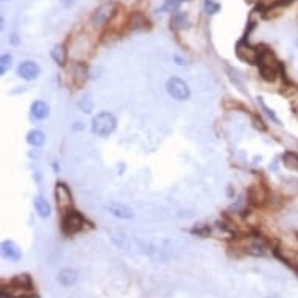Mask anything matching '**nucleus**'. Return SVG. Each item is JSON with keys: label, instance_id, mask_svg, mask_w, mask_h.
Returning a JSON list of instances; mask_svg holds the SVG:
<instances>
[{"label": "nucleus", "instance_id": "1", "mask_svg": "<svg viewBox=\"0 0 298 298\" xmlns=\"http://www.w3.org/2000/svg\"><path fill=\"white\" fill-rule=\"evenodd\" d=\"M0 298H39V295L30 273H19L9 280H2Z\"/></svg>", "mask_w": 298, "mask_h": 298}, {"label": "nucleus", "instance_id": "27", "mask_svg": "<svg viewBox=\"0 0 298 298\" xmlns=\"http://www.w3.org/2000/svg\"><path fill=\"white\" fill-rule=\"evenodd\" d=\"M181 3L183 0H164V6L161 8V11H170V13H173V11H178Z\"/></svg>", "mask_w": 298, "mask_h": 298}, {"label": "nucleus", "instance_id": "20", "mask_svg": "<svg viewBox=\"0 0 298 298\" xmlns=\"http://www.w3.org/2000/svg\"><path fill=\"white\" fill-rule=\"evenodd\" d=\"M25 139H27V144L34 149H39L45 144V135L41 130H30Z\"/></svg>", "mask_w": 298, "mask_h": 298}, {"label": "nucleus", "instance_id": "28", "mask_svg": "<svg viewBox=\"0 0 298 298\" xmlns=\"http://www.w3.org/2000/svg\"><path fill=\"white\" fill-rule=\"evenodd\" d=\"M252 121H253V124H255V127L258 128V130H261V131H267V127H266V124L261 121V117H258V116H253L252 117Z\"/></svg>", "mask_w": 298, "mask_h": 298}, {"label": "nucleus", "instance_id": "24", "mask_svg": "<svg viewBox=\"0 0 298 298\" xmlns=\"http://www.w3.org/2000/svg\"><path fill=\"white\" fill-rule=\"evenodd\" d=\"M13 66V56L9 53H3L0 58V75H5L8 70Z\"/></svg>", "mask_w": 298, "mask_h": 298}, {"label": "nucleus", "instance_id": "13", "mask_svg": "<svg viewBox=\"0 0 298 298\" xmlns=\"http://www.w3.org/2000/svg\"><path fill=\"white\" fill-rule=\"evenodd\" d=\"M106 209H108L113 216L119 217V219H133L135 217V211L130 206L124 205V203H117V201H111V203L106 205Z\"/></svg>", "mask_w": 298, "mask_h": 298}, {"label": "nucleus", "instance_id": "14", "mask_svg": "<svg viewBox=\"0 0 298 298\" xmlns=\"http://www.w3.org/2000/svg\"><path fill=\"white\" fill-rule=\"evenodd\" d=\"M2 255L9 261L17 262L22 258V250L19 248V245L14 241H3L2 242Z\"/></svg>", "mask_w": 298, "mask_h": 298}, {"label": "nucleus", "instance_id": "25", "mask_svg": "<svg viewBox=\"0 0 298 298\" xmlns=\"http://www.w3.org/2000/svg\"><path fill=\"white\" fill-rule=\"evenodd\" d=\"M203 5H205V11H206L208 16H214L220 11V5L214 2V0H205Z\"/></svg>", "mask_w": 298, "mask_h": 298}, {"label": "nucleus", "instance_id": "9", "mask_svg": "<svg viewBox=\"0 0 298 298\" xmlns=\"http://www.w3.org/2000/svg\"><path fill=\"white\" fill-rule=\"evenodd\" d=\"M269 201V190L262 184H252L247 190V203L252 206H264Z\"/></svg>", "mask_w": 298, "mask_h": 298}, {"label": "nucleus", "instance_id": "35", "mask_svg": "<svg viewBox=\"0 0 298 298\" xmlns=\"http://www.w3.org/2000/svg\"><path fill=\"white\" fill-rule=\"evenodd\" d=\"M183 2H189V0H183Z\"/></svg>", "mask_w": 298, "mask_h": 298}, {"label": "nucleus", "instance_id": "21", "mask_svg": "<svg viewBox=\"0 0 298 298\" xmlns=\"http://www.w3.org/2000/svg\"><path fill=\"white\" fill-rule=\"evenodd\" d=\"M130 25H131V30H144L149 27V20L139 14V13H135L131 16V20H130Z\"/></svg>", "mask_w": 298, "mask_h": 298}, {"label": "nucleus", "instance_id": "2", "mask_svg": "<svg viewBox=\"0 0 298 298\" xmlns=\"http://www.w3.org/2000/svg\"><path fill=\"white\" fill-rule=\"evenodd\" d=\"M259 77L267 83H275L278 77L286 78V70L275 52L267 45H259V58H258Z\"/></svg>", "mask_w": 298, "mask_h": 298}, {"label": "nucleus", "instance_id": "32", "mask_svg": "<svg viewBox=\"0 0 298 298\" xmlns=\"http://www.w3.org/2000/svg\"><path fill=\"white\" fill-rule=\"evenodd\" d=\"M74 130H83V128H85V127H83V124H80V122H77L74 127H72Z\"/></svg>", "mask_w": 298, "mask_h": 298}, {"label": "nucleus", "instance_id": "7", "mask_svg": "<svg viewBox=\"0 0 298 298\" xmlns=\"http://www.w3.org/2000/svg\"><path fill=\"white\" fill-rule=\"evenodd\" d=\"M236 55H237V58L248 64H258L259 45H250L247 42V39H242L236 44Z\"/></svg>", "mask_w": 298, "mask_h": 298}, {"label": "nucleus", "instance_id": "33", "mask_svg": "<svg viewBox=\"0 0 298 298\" xmlns=\"http://www.w3.org/2000/svg\"><path fill=\"white\" fill-rule=\"evenodd\" d=\"M2 2H11V0H2Z\"/></svg>", "mask_w": 298, "mask_h": 298}, {"label": "nucleus", "instance_id": "30", "mask_svg": "<svg viewBox=\"0 0 298 298\" xmlns=\"http://www.w3.org/2000/svg\"><path fill=\"white\" fill-rule=\"evenodd\" d=\"M175 61H176L178 66H186V61H184L183 58H180V56H175Z\"/></svg>", "mask_w": 298, "mask_h": 298}, {"label": "nucleus", "instance_id": "26", "mask_svg": "<svg viewBox=\"0 0 298 298\" xmlns=\"http://www.w3.org/2000/svg\"><path fill=\"white\" fill-rule=\"evenodd\" d=\"M192 234H197L198 237H208L211 234V226L200 223V225H197L192 228Z\"/></svg>", "mask_w": 298, "mask_h": 298}, {"label": "nucleus", "instance_id": "11", "mask_svg": "<svg viewBox=\"0 0 298 298\" xmlns=\"http://www.w3.org/2000/svg\"><path fill=\"white\" fill-rule=\"evenodd\" d=\"M17 75L27 81H33L41 75V67L34 61H22L17 66Z\"/></svg>", "mask_w": 298, "mask_h": 298}, {"label": "nucleus", "instance_id": "6", "mask_svg": "<svg viewBox=\"0 0 298 298\" xmlns=\"http://www.w3.org/2000/svg\"><path fill=\"white\" fill-rule=\"evenodd\" d=\"M55 200H56V206H58L59 214H63V212L74 208L72 192H70L69 186L63 181H56V184H55Z\"/></svg>", "mask_w": 298, "mask_h": 298}, {"label": "nucleus", "instance_id": "31", "mask_svg": "<svg viewBox=\"0 0 298 298\" xmlns=\"http://www.w3.org/2000/svg\"><path fill=\"white\" fill-rule=\"evenodd\" d=\"M117 170H119V175H122V172L125 170V164H124V162L119 164V165H117Z\"/></svg>", "mask_w": 298, "mask_h": 298}, {"label": "nucleus", "instance_id": "15", "mask_svg": "<svg viewBox=\"0 0 298 298\" xmlns=\"http://www.w3.org/2000/svg\"><path fill=\"white\" fill-rule=\"evenodd\" d=\"M33 205H34V209H36L38 216L41 219H49L50 214H52V206L50 203L47 201L42 195H36L33 200Z\"/></svg>", "mask_w": 298, "mask_h": 298}, {"label": "nucleus", "instance_id": "17", "mask_svg": "<svg viewBox=\"0 0 298 298\" xmlns=\"http://www.w3.org/2000/svg\"><path fill=\"white\" fill-rule=\"evenodd\" d=\"M281 161L286 169H289L292 172H298V153L292 150H286L281 154Z\"/></svg>", "mask_w": 298, "mask_h": 298}, {"label": "nucleus", "instance_id": "18", "mask_svg": "<svg viewBox=\"0 0 298 298\" xmlns=\"http://www.w3.org/2000/svg\"><path fill=\"white\" fill-rule=\"evenodd\" d=\"M77 280H78V273L74 269H63L61 272H59V275H58L59 284H63L64 288H69V286L75 284Z\"/></svg>", "mask_w": 298, "mask_h": 298}, {"label": "nucleus", "instance_id": "5", "mask_svg": "<svg viewBox=\"0 0 298 298\" xmlns=\"http://www.w3.org/2000/svg\"><path fill=\"white\" fill-rule=\"evenodd\" d=\"M165 91L170 95L172 99L178 100V102H186L190 99V88L189 85L178 77H170L167 81H165Z\"/></svg>", "mask_w": 298, "mask_h": 298}, {"label": "nucleus", "instance_id": "16", "mask_svg": "<svg viewBox=\"0 0 298 298\" xmlns=\"http://www.w3.org/2000/svg\"><path fill=\"white\" fill-rule=\"evenodd\" d=\"M50 55H52V59L59 67H64L67 64V50H66V45L64 44L53 45Z\"/></svg>", "mask_w": 298, "mask_h": 298}, {"label": "nucleus", "instance_id": "4", "mask_svg": "<svg viewBox=\"0 0 298 298\" xmlns=\"http://www.w3.org/2000/svg\"><path fill=\"white\" fill-rule=\"evenodd\" d=\"M116 128H117V119L110 111L97 113L92 117L91 130H92L94 135H97L100 138H108L110 135L114 133Z\"/></svg>", "mask_w": 298, "mask_h": 298}, {"label": "nucleus", "instance_id": "29", "mask_svg": "<svg viewBox=\"0 0 298 298\" xmlns=\"http://www.w3.org/2000/svg\"><path fill=\"white\" fill-rule=\"evenodd\" d=\"M9 44H11V45H19V44H20V39H19V34H17V33H11Z\"/></svg>", "mask_w": 298, "mask_h": 298}, {"label": "nucleus", "instance_id": "19", "mask_svg": "<svg viewBox=\"0 0 298 298\" xmlns=\"http://www.w3.org/2000/svg\"><path fill=\"white\" fill-rule=\"evenodd\" d=\"M190 25V20H189V16L186 13H181V11H178L175 13L170 19V27L173 30H187Z\"/></svg>", "mask_w": 298, "mask_h": 298}, {"label": "nucleus", "instance_id": "12", "mask_svg": "<svg viewBox=\"0 0 298 298\" xmlns=\"http://www.w3.org/2000/svg\"><path fill=\"white\" fill-rule=\"evenodd\" d=\"M30 116L34 121H45L50 116V106L44 100H34L30 106Z\"/></svg>", "mask_w": 298, "mask_h": 298}, {"label": "nucleus", "instance_id": "8", "mask_svg": "<svg viewBox=\"0 0 298 298\" xmlns=\"http://www.w3.org/2000/svg\"><path fill=\"white\" fill-rule=\"evenodd\" d=\"M116 13V5L113 2H106V3H102L97 9L94 11L92 16H91V23L95 27H103L106 22H108Z\"/></svg>", "mask_w": 298, "mask_h": 298}, {"label": "nucleus", "instance_id": "10", "mask_svg": "<svg viewBox=\"0 0 298 298\" xmlns=\"http://www.w3.org/2000/svg\"><path fill=\"white\" fill-rule=\"evenodd\" d=\"M89 78V67L86 63L77 61L74 63L72 69H70V83L75 89H81L86 85V81Z\"/></svg>", "mask_w": 298, "mask_h": 298}, {"label": "nucleus", "instance_id": "23", "mask_svg": "<svg viewBox=\"0 0 298 298\" xmlns=\"http://www.w3.org/2000/svg\"><path fill=\"white\" fill-rule=\"evenodd\" d=\"M78 106H80V110H81L83 113L91 114V113H92V110H94V100H92V94H91V92H88V94L83 95L81 100H80V103H78Z\"/></svg>", "mask_w": 298, "mask_h": 298}, {"label": "nucleus", "instance_id": "3", "mask_svg": "<svg viewBox=\"0 0 298 298\" xmlns=\"http://www.w3.org/2000/svg\"><path fill=\"white\" fill-rule=\"evenodd\" d=\"M59 228H61V233L66 237H74V236L83 233L86 228H92V223L88 222V219L83 216L78 209L72 208V209H69L61 214Z\"/></svg>", "mask_w": 298, "mask_h": 298}, {"label": "nucleus", "instance_id": "22", "mask_svg": "<svg viewBox=\"0 0 298 298\" xmlns=\"http://www.w3.org/2000/svg\"><path fill=\"white\" fill-rule=\"evenodd\" d=\"M258 103H259V106H261V108H262V111H264L266 114H267V117L270 119V121L273 122V124H277V125H283V122L280 121V117L277 116V113L275 111H273L272 108H269V106H267V103L264 102V99H262V97H258Z\"/></svg>", "mask_w": 298, "mask_h": 298}, {"label": "nucleus", "instance_id": "34", "mask_svg": "<svg viewBox=\"0 0 298 298\" xmlns=\"http://www.w3.org/2000/svg\"><path fill=\"white\" fill-rule=\"evenodd\" d=\"M295 44H297V47H298V39H297V41H295Z\"/></svg>", "mask_w": 298, "mask_h": 298}]
</instances>
